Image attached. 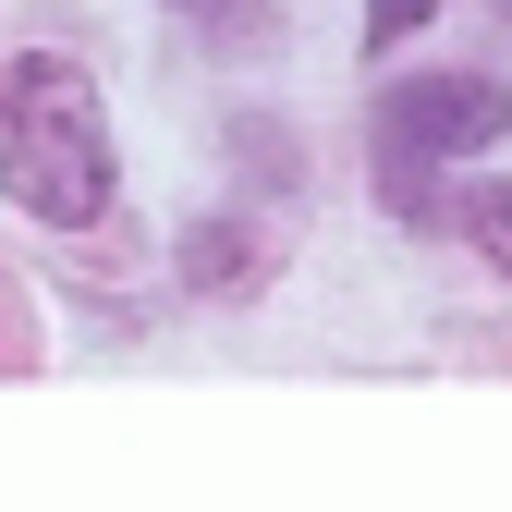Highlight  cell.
Returning a JSON list of instances; mask_svg holds the SVG:
<instances>
[{"instance_id": "1", "label": "cell", "mask_w": 512, "mask_h": 512, "mask_svg": "<svg viewBox=\"0 0 512 512\" xmlns=\"http://www.w3.org/2000/svg\"><path fill=\"white\" fill-rule=\"evenodd\" d=\"M0 196L86 232L110 208V122H98V86L74 61H13V86H0Z\"/></svg>"}, {"instance_id": "2", "label": "cell", "mask_w": 512, "mask_h": 512, "mask_svg": "<svg viewBox=\"0 0 512 512\" xmlns=\"http://www.w3.org/2000/svg\"><path fill=\"white\" fill-rule=\"evenodd\" d=\"M500 122H512V98H500L488 74H415L403 98H378V135H403V147H427V159L500 147Z\"/></svg>"}, {"instance_id": "3", "label": "cell", "mask_w": 512, "mask_h": 512, "mask_svg": "<svg viewBox=\"0 0 512 512\" xmlns=\"http://www.w3.org/2000/svg\"><path fill=\"white\" fill-rule=\"evenodd\" d=\"M464 232H476L488 269H512V183H476V196H464Z\"/></svg>"}, {"instance_id": "4", "label": "cell", "mask_w": 512, "mask_h": 512, "mask_svg": "<svg viewBox=\"0 0 512 512\" xmlns=\"http://www.w3.org/2000/svg\"><path fill=\"white\" fill-rule=\"evenodd\" d=\"M427 13H439V0H366V49H403Z\"/></svg>"}]
</instances>
